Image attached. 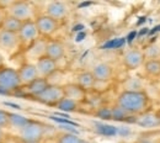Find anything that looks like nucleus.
<instances>
[{"instance_id": "5701e85b", "label": "nucleus", "mask_w": 160, "mask_h": 143, "mask_svg": "<svg viewBox=\"0 0 160 143\" xmlns=\"http://www.w3.org/2000/svg\"><path fill=\"white\" fill-rule=\"evenodd\" d=\"M30 121L28 117L18 114V112H10L9 114V127L14 128V130H21L23 126H26V123Z\"/></svg>"}, {"instance_id": "f704fd0d", "label": "nucleus", "mask_w": 160, "mask_h": 143, "mask_svg": "<svg viewBox=\"0 0 160 143\" xmlns=\"http://www.w3.org/2000/svg\"><path fill=\"white\" fill-rule=\"evenodd\" d=\"M136 36H137V31H132V32H129V35L126 37V42H128V43H132V42L134 41Z\"/></svg>"}, {"instance_id": "a878e982", "label": "nucleus", "mask_w": 160, "mask_h": 143, "mask_svg": "<svg viewBox=\"0 0 160 143\" xmlns=\"http://www.w3.org/2000/svg\"><path fill=\"white\" fill-rule=\"evenodd\" d=\"M94 115H95V117L100 119L101 122H103V121H111L112 120V109L110 106L101 105L99 107H96Z\"/></svg>"}, {"instance_id": "7ed1b4c3", "label": "nucleus", "mask_w": 160, "mask_h": 143, "mask_svg": "<svg viewBox=\"0 0 160 143\" xmlns=\"http://www.w3.org/2000/svg\"><path fill=\"white\" fill-rule=\"evenodd\" d=\"M6 14L14 16L21 22L36 19V8L33 3L30 1H11L10 6L6 10Z\"/></svg>"}, {"instance_id": "9b49d317", "label": "nucleus", "mask_w": 160, "mask_h": 143, "mask_svg": "<svg viewBox=\"0 0 160 143\" xmlns=\"http://www.w3.org/2000/svg\"><path fill=\"white\" fill-rule=\"evenodd\" d=\"M35 65H36V69H37L40 78L49 79L58 70V62L48 58L47 56H43V57L38 58L35 62Z\"/></svg>"}, {"instance_id": "473e14b6", "label": "nucleus", "mask_w": 160, "mask_h": 143, "mask_svg": "<svg viewBox=\"0 0 160 143\" xmlns=\"http://www.w3.org/2000/svg\"><path fill=\"white\" fill-rule=\"evenodd\" d=\"M8 140V132L5 128H0V143H5Z\"/></svg>"}, {"instance_id": "dca6fc26", "label": "nucleus", "mask_w": 160, "mask_h": 143, "mask_svg": "<svg viewBox=\"0 0 160 143\" xmlns=\"http://www.w3.org/2000/svg\"><path fill=\"white\" fill-rule=\"evenodd\" d=\"M49 84H51V82L48 79H46V78H37L36 80H33L32 83H30L28 85H26L23 88H25L28 98L36 99L37 96H40L41 94L49 86Z\"/></svg>"}, {"instance_id": "7c9ffc66", "label": "nucleus", "mask_w": 160, "mask_h": 143, "mask_svg": "<svg viewBox=\"0 0 160 143\" xmlns=\"http://www.w3.org/2000/svg\"><path fill=\"white\" fill-rule=\"evenodd\" d=\"M9 111L0 109V128H9Z\"/></svg>"}, {"instance_id": "58836bf2", "label": "nucleus", "mask_w": 160, "mask_h": 143, "mask_svg": "<svg viewBox=\"0 0 160 143\" xmlns=\"http://www.w3.org/2000/svg\"><path fill=\"white\" fill-rule=\"evenodd\" d=\"M4 65H5V56H4V53L0 52V68H2Z\"/></svg>"}, {"instance_id": "1a4fd4ad", "label": "nucleus", "mask_w": 160, "mask_h": 143, "mask_svg": "<svg viewBox=\"0 0 160 143\" xmlns=\"http://www.w3.org/2000/svg\"><path fill=\"white\" fill-rule=\"evenodd\" d=\"M19 48H21V44L18 33L0 30V52L1 53L11 54Z\"/></svg>"}, {"instance_id": "4468645a", "label": "nucleus", "mask_w": 160, "mask_h": 143, "mask_svg": "<svg viewBox=\"0 0 160 143\" xmlns=\"http://www.w3.org/2000/svg\"><path fill=\"white\" fill-rule=\"evenodd\" d=\"M63 90H64V98L79 102V104L84 101L88 95V93L82 88H80L77 83H69V84L63 85Z\"/></svg>"}, {"instance_id": "20e7f679", "label": "nucleus", "mask_w": 160, "mask_h": 143, "mask_svg": "<svg viewBox=\"0 0 160 143\" xmlns=\"http://www.w3.org/2000/svg\"><path fill=\"white\" fill-rule=\"evenodd\" d=\"M21 86L22 84L20 82L18 68L9 65H4L2 68H0V89H4L12 94Z\"/></svg>"}, {"instance_id": "9d476101", "label": "nucleus", "mask_w": 160, "mask_h": 143, "mask_svg": "<svg viewBox=\"0 0 160 143\" xmlns=\"http://www.w3.org/2000/svg\"><path fill=\"white\" fill-rule=\"evenodd\" d=\"M69 13H70L69 5L64 1H51V3H48L47 6H46V11H44L46 15H48L49 18L54 19L58 22L65 20L68 18Z\"/></svg>"}, {"instance_id": "ddd939ff", "label": "nucleus", "mask_w": 160, "mask_h": 143, "mask_svg": "<svg viewBox=\"0 0 160 143\" xmlns=\"http://www.w3.org/2000/svg\"><path fill=\"white\" fill-rule=\"evenodd\" d=\"M92 75L95 77L96 82L99 83H106L112 79L113 77V67L108 63L100 62L98 64H95L91 69Z\"/></svg>"}, {"instance_id": "393cba45", "label": "nucleus", "mask_w": 160, "mask_h": 143, "mask_svg": "<svg viewBox=\"0 0 160 143\" xmlns=\"http://www.w3.org/2000/svg\"><path fill=\"white\" fill-rule=\"evenodd\" d=\"M56 143H84V140L79 135L68 133V132H60L56 137Z\"/></svg>"}, {"instance_id": "a211bd4d", "label": "nucleus", "mask_w": 160, "mask_h": 143, "mask_svg": "<svg viewBox=\"0 0 160 143\" xmlns=\"http://www.w3.org/2000/svg\"><path fill=\"white\" fill-rule=\"evenodd\" d=\"M96 79L95 77L92 75L91 70L90 72H81L77 75V84L79 85L80 88H82L86 93L90 91V90H94L96 89Z\"/></svg>"}, {"instance_id": "c756f323", "label": "nucleus", "mask_w": 160, "mask_h": 143, "mask_svg": "<svg viewBox=\"0 0 160 143\" xmlns=\"http://www.w3.org/2000/svg\"><path fill=\"white\" fill-rule=\"evenodd\" d=\"M49 119L53 121V122L58 123V125H68V126H73V127H77V128H79V123H77L75 121H73V120H68V119H62V117H58V116H54V115H51L49 116Z\"/></svg>"}, {"instance_id": "f8f14e48", "label": "nucleus", "mask_w": 160, "mask_h": 143, "mask_svg": "<svg viewBox=\"0 0 160 143\" xmlns=\"http://www.w3.org/2000/svg\"><path fill=\"white\" fill-rule=\"evenodd\" d=\"M18 73H19L20 82H21V84H22V86H26V85H28L30 83L36 80L37 78H40L35 63H31V62H25V63H22L20 67L18 68Z\"/></svg>"}, {"instance_id": "f3484780", "label": "nucleus", "mask_w": 160, "mask_h": 143, "mask_svg": "<svg viewBox=\"0 0 160 143\" xmlns=\"http://www.w3.org/2000/svg\"><path fill=\"white\" fill-rule=\"evenodd\" d=\"M134 125L144 127V128H154V127L160 126V121L157 112L145 111V112L140 114L138 116H136V123Z\"/></svg>"}, {"instance_id": "2f4dec72", "label": "nucleus", "mask_w": 160, "mask_h": 143, "mask_svg": "<svg viewBox=\"0 0 160 143\" xmlns=\"http://www.w3.org/2000/svg\"><path fill=\"white\" fill-rule=\"evenodd\" d=\"M2 106H6V107H10V109H14V110H22V106L20 104H16V102H11V101H1Z\"/></svg>"}, {"instance_id": "c85d7f7f", "label": "nucleus", "mask_w": 160, "mask_h": 143, "mask_svg": "<svg viewBox=\"0 0 160 143\" xmlns=\"http://www.w3.org/2000/svg\"><path fill=\"white\" fill-rule=\"evenodd\" d=\"M126 43V38H113V40H110L107 41L103 46L102 48L103 49H117V48H121L123 47V44Z\"/></svg>"}, {"instance_id": "cd10ccee", "label": "nucleus", "mask_w": 160, "mask_h": 143, "mask_svg": "<svg viewBox=\"0 0 160 143\" xmlns=\"http://www.w3.org/2000/svg\"><path fill=\"white\" fill-rule=\"evenodd\" d=\"M111 109H112V121L126 123L127 119L131 116V115H128L126 111H123L121 107L116 106V105H115V106H112Z\"/></svg>"}, {"instance_id": "f03ea898", "label": "nucleus", "mask_w": 160, "mask_h": 143, "mask_svg": "<svg viewBox=\"0 0 160 143\" xmlns=\"http://www.w3.org/2000/svg\"><path fill=\"white\" fill-rule=\"evenodd\" d=\"M47 126L38 120H32L26 123L21 130L18 131L21 143H42L46 137Z\"/></svg>"}, {"instance_id": "412c9836", "label": "nucleus", "mask_w": 160, "mask_h": 143, "mask_svg": "<svg viewBox=\"0 0 160 143\" xmlns=\"http://www.w3.org/2000/svg\"><path fill=\"white\" fill-rule=\"evenodd\" d=\"M144 73L152 78L160 77V58L159 59H147L143 64Z\"/></svg>"}, {"instance_id": "c9c22d12", "label": "nucleus", "mask_w": 160, "mask_h": 143, "mask_svg": "<svg viewBox=\"0 0 160 143\" xmlns=\"http://www.w3.org/2000/svg\"><path fill=\"white\" fill-rule=\"evenodd\" d=\"M73 31L77 32V33H79L81 31H85V26L82 23H77V25L73 26Z\"/></svg>"}, {"instance_id": "a19ab883", "label": "nucleus", "mask_w": 160, "mask_h": 143, "mask_svg": "<svg viewBox=\"0 0 160 143\" xmlns=\"http://www.w3.org/2000/svg\"><path fill=\"white\" fill-rule=\"evenodd\" d=\"M157 115H158V117H159V121H160V109L157 111Z\"/></svg>"}, {"instance_id": "e433bc0d", "label": "nucleus", "mask_w": 160, "mask_h": 143, "mask_svg": "<svg viewBox=\"0 0 160 143\" xmlns=\"http://www.w3.org/2000/svg\"><path fill=\"white\" fill-rule=\"evenodd\" d=\"M129 130L127 128V127H118V132H117V135H120V136H127V135H129Z\"/></svg>"}, {"instance_id": "b1692460", "label": "nucleus", "mask_w": 160, "mask_h": 143, "mask_svg": "<svg viewBox=\"0 0 160 143\" xmlns=\"http://www.w3.org/2000/svg\"><path fill=\"white\" fill-rule=\"evenodd\" d=\"M21 26H22V22L18 19H15L14 16H10L6 14V18L2 22V26H1V30L4 31H8V32H14V33H18L20 31Z\"/></svg>"}, {"instance_id": "f257e3e1", "label": "nucleus", "mask_w": 160, "mask_h": 143, "mask_svg": "<svg viewBox=\"0 0 160 143\" xmlns=\"http://www.w3.org/2000/svg\"><path fill=\"white\" fill-rule=\"evenodd\" d=\"M128 115L138 116L148 111L150 106V98L143 90H123L121 91L115 102Z\"/></svg>"}, {"instance_id": "bb28decb", "label": "nucleus", "mask_w": 160, "mask_h": 143, "mask_svg": "<svg viewBox=\"0 0 160 143\" xmlns=\"http://www.w3.org/2000/svg\"><path fill=\"white\" fill-rule=\"evenodd\" d=\"M144 57H145V61L147 59H159L160 58V44L158 43H153V44H149L144 51Z\"/></svg>"}, {"instance_id": "ea45409f", "label": "nucleus", "mask_w": 160, "mask_h": 143, "mask_svg": "<svg viewBox=\"0 0 160 143\" xmlns=\"http://www.w3.org/2000/svg\"><path fill=\"white\" fill-rule=\"evenodd\" d=\"M90 5H92V3H81L79 8H86V6H90Z\"/></svg>"}, {"instance_id": "4c0bfd02", "label": "nucleus", "mask_w": 160, "mask_h": 143, "mask_svg": "<svg viewBox=\"0 0 160 143\" xmlns=\"http://www.w3.org/2000/svg\"><path fill=\"white\" fill-rule=\"evenodd\" d=\"M5 18H6V11L0 9V30H1V26H2V22L5 20Z\"/></svg>"}, {"instance_id": "423d86ee", "label": "nucleus", "mask_w": 160, "mask_h": 143, "mask_svg": "<svg viewBox=\"0 0 160 143\" xmlns=\"http://www.w3.org/2000/svg\"><path fill=\"white\" fill-rule=\"evenodd\" d=\"M18 36H19V40H20L21 47H27V48L32 43H35L38 38H41L40 32L37 30L35 20L22 22L20 31L18 32Z\"/></svg>"}, {"instance_id": "2eb2a0df", "label": "nucleus", "mask_w": 160, "mask_h": 143, "mask_svg": "<svg viewBox=\"0 0 160 143\" xmlns=\"http://www.w3.org/2000/svg\"><path fill=\"white\" fill-rule=\"evenodd\" d=\"M65 54V47L60 41L57 40H49L47 41L46 46V54L48 58L53 59V61L58 62L60 61Z\"/></svg>"}, {"instance_id": "39448f33", "label": "nucleus", "mask_w": 160, "mask_h": 143, "mask_svg": "<svg viewBox=\"0 0 160 143\" xmlns=\"http://www.w3.org/2000/svg\"><path fill=\"white\" fill-rule=\"evenodd\" d=\"M64 98V90L63 86L58 84H49V86L41 94L40 96H37L35 100L38 101L42 105L46 106H51V107H56L57 104Z\"/></svg>"}, {"instance_id": "aec40b11", "label": "nucleus", "mask_w": 160, "mask_h": 143, "mask_svg": "<svg viewBox=\"0 0 160 143\" xmlns=\"http://www.w3.org/2000/svg\"><path fill=\"white\" fill-rule=\"evenodd\" d=\"M46 46H47V40H44V38H38L35 43H32V44L28 47L27 53H28L32 58H35V59L37 61L38 58L43 57V56L46 54Z\"/></svg>"}, {"instance_id": "0eeeda50", "label": "nucleus", "mask_w": 160, "mask_h": 143, "mask_svg": "<svg viewBox=\"0 0 160 143\" xmlns=\"http://www.w3.org/2000/svg\"><path fill=\"white\" fill-rule=\"evenodd\" d=\"M37 30L40 32V36L46 38V37H52L59 28V22L54 19L49 18L46 14H40L35 19Z\"/></svg>"}, {"instance_id": "4be33fe9", "label": "nucleus", "mask_w": 160, "mask_h": 143, "mask_svg": "<svg viewBox=\"0 0 160 143\" xmlns=\"http://www.w3.org/2000/svg\"><path fill=\"white\" fill-rule=\"evenodd\" d=\"M56 109L60 112H64V114H73V112H77L79 110V102L73 101V100L67 99V98H63L57 104Z\"/></svg>"}, {"instance_id": "6e6552de", "label": "nucleus", "mask_w": 160, "mask_h": 143, "mask_svg": "<svg viewBox=\"0 0 160 143\" xmlns=\"http://www.w3.org/2000/svg\"><path fill=\"white\" fill-rule=\"evenodd\" d=\"M122 62H123V65L128 70H136L140 67H143L145 62V57L140 48H131L124 52L122 57Z\"/></svg>"}, {"instance_id": "79ce46f5", "label": "nucleus", "mask_w": 160, "mask_h": 143, "mask_svg": "<svg viewBox=\"0 0 160 143\" xmlns=\"http://www.w3.org/2000/svg\"><path fill=\"white\" fill-rule=\"evenodd\" d=\"M84 143H91V142H89V141H85V140H84Z\"/></svg>"}, {"instance_id": "6ab92c4d", "label": "nucleus", "mask_w": 160, "mask_h": 143, "mask_svg": "<svg viewBox=\"0 0 160 143\" xmlns=\"http://www.w3.org/2000/svg\"><path fill=\"white\" fill-rule=\"evenodd\" d=\"M92 126H94V131L103 137H115L117 136V132H118V127L106 122H101V121H94Z\"/></svg>"}, {"instance_id": "72a5a7b5", "label": "nucleus", "mask_w": 160, "mask_h": 143, "mask_svg": "<svg viewBox=\"0 0 160 143\" xmlns=\"http://www.w3.org/2000/svg\"><path fill=\"white\" fill-rule=\"evenodd\" d=\"M86 31H81L79 33H77V36H75V42H81L84 41L85 38H86Z\"/></svg>"}]
</instances>
